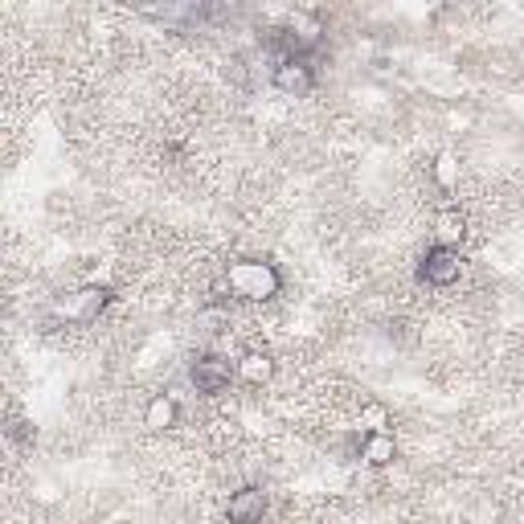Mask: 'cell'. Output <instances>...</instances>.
Returning <instances> with one entry per match:
<instances>
[{"instance_id": "5", "label": "cell", "mask_w": 524, "mask_h": 524, "mask_svg": "<svg viewBox=\"0 0 524 524\" xmlns=\"http://www.w3.org/2000/svg\"><path fill=\"white\" fill-rule=\"evenodd\" d=\"M262 516H267V492L262 488H238L226 504L230 524H262Z\"/></svg>"}, {"instance_id": "9", "label": "cell", "mask_w": 524, "mask_h": 524, "mask_svg": "<svg viewBox=\"0 0 524 524\" xmlns=\"http://www.w3.org/2000/svg\"><path fill=\"white\" fill-rule=\"evenodd\" d=\"M172 422H177V402L160 393V398H152L148 410H144V426H152V430H168Z\"/></svg>"}, {"instance_id": "2", "label": "cell", "mask_w": 524, "mask_h": 524, "mask_svg": "<svg viewBox=\"0 0 524 524\" xmlns=\"http://www.w3.org/2000/svg\"><path fill=\"white\" fill-rule=\"evenodd\" d=\"M418 275H422V283H430V287H451L459 275H463V258H459V250H451V246H430L426 254H422V262H418Z\"/></svg>"}, {"instance_id": "3", "label": "cell", "mask_w": 524, "mask_h": 524, "mask_svg": "<svg viewBox=\"0 0 524 524\" xmlns=\"http://www.w3.org/2000/svg\"><path fill=\"white\" fill-rule=\"evenodd\" d=\"M234 377H238V361H230V357L209 353V357L193 361V385L201 393H222V389H230Z\"/></svg>"}, {"instance_id": "7", "label": "cell", "mask_w": 524, "mask_h": 524, "mask_svg": "<svg viewBox=\"0 0 524 524\" xmlns=\"http://www.w3.org/2000/svg\"><path fill=\"white\" fill-rule=\"evenodd\" d=\"M361 459L373 463V467L393 463V459H398V443H393V434H385V430H365V434H361Z\"/></svg>"}, {"instance_id": "8", "label": "cell", "mask_w": 524, "mask_h": 524, "mask_svg": "<svg viewBox=\"0 0 524 524\" xmlns=\"http://www.w3.org/2000/svg\"><path fill=\"white\" fill-rule=\"evenodd\" d=\"M238 377L250 381V385H262V381L275 377V361H271L267 353H246V357L238 361Z\"/></svg>"}, {"instance_id": "6", "label": "cell", "mask_w": 524, "mask_h": 524, "mask_svg": "<svg viewBox=\"0 0 524 524\" xmlns=\"http://www.w3.org/2000/svg\"><path fill=\"white\" fill-rule=\"evenodd\" d=\"M275 86L283 95H308L312 86H316V74L308 66V58H283L275 66Z\"/></svg>"}, {"instance_id": "10", "label": "cell", "mask_w": 524, "mask_h": 524, "mask_svg": "<svg viewBox=\"0 0 524 524\" xmlns=\"http://www.w3.org/2000/svg\"><path fill=\"white\" fill-rule=\"evenodd\" d=\"M451 164H455V160H451V156H443V160H439V168H434V177H439L447 189L455 185V168H451Z\"/></svg>"}, {"instance_id": "1", "label": "cell", "mask_w": 524, "mask_h": 524, "mask_svg": "<svg viewBox=\"0 0 524 524\" xmlns=\"http://www.w3.org/2000/svg\"><path fill=\"white\" fill-rule=\"evenodd\" d=\"M226 283H230V291L242 295V299H271V295H279L283 275H279L275 262L242 258V262H234V267L226 271Z\"/></svg>"}, {"instance_id": "4", "label": "cell", "mask_w": 524, "mask_h": 524, "mask_svg": "<svg viewBox=\"0 0 524 524\" xmlns=\"http://www.w3.org/2000/svg\"><path fill=\"white\" fill-rule=\"evenodd\" d=\"M111 303V291L107 287H78L74 295L62 299V316L74 320V324H95L103 316V308Z\"/></svg>"}]
</instances>
